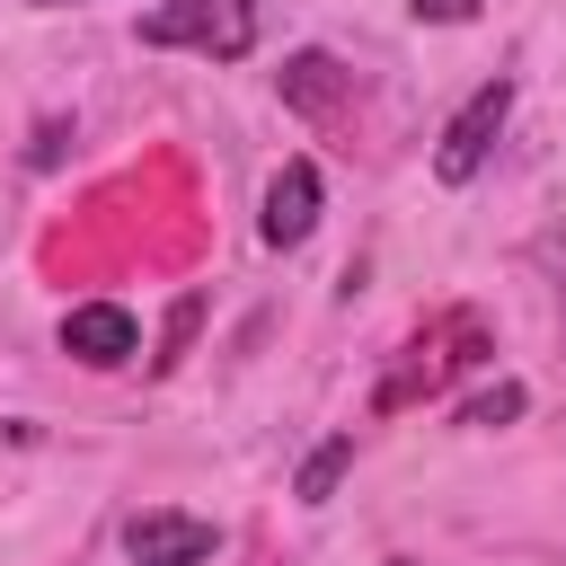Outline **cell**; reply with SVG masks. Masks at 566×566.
Segmentation results:
<instances>
[{
    "instance_id": "6da1fadb",
    "label": "cell",
    "mask_w": 566,
    "mask_h": 566,
    "mask_svg": "<svg viewBox=\"0 0 566 566\" xmlns=\"http://www.w3.org/2000/svg\"><path fill=\"white\" fill-rule=\"evenodd\" d=\"M142 44L203 53V62H248L256 53V0H159L142 18Z\"/></svg>"
},
{
    "instance_id": "7a4b0ae2",
    "label": "cell",
    "mask_w": 566,
    "mask_h": 566,
    "mask_svg": "<svg viewBox=\"0 0 566 566\" xmlns=\"http://www.w3.org/2000/svg\"><path fill=\"white\" fill-rule=\"evenodd\" d=\"M504 115H513V80H486L451 124H442V150H433V177L442 186H469L478 168H486V150H495V133H504Z\"/></svg>"
},
{
    "instance_id": "3957f363",
    "label": "cell",
    "mask_w": 566,
    "mask_h": 566,
    "mask_svg": "<svg viewBox=\"0 0 566 566\" xmlns=\"http://www.w3.org/2000/svg\"><path fill=\"white\" fill-rule=\"evenodd\" d=\"M212 548H221V531H212L203 513L150 504V513L124 522V557H133V566H212Z\"/></svg>"
},
{
    "instance_id": "277c9868",
    "label": "cell",
    "mask_w": 566,
    "mask_h": 566,
    "mask_svg": "<svg viewBox=\"0 0 566 566\" xmlns=\"http://www.w3.org/2000/svg\"><path fill=\"white\" fill-rule=\"evenodd\" d=\"M133 345H142V327H133V310H115V301H80V310L62 318V354L88 363V371L133 363Z\"/></svg>"
},
{
    "instance_id": "5b68a950",
    "label": "cell",
    "mask_w": 566,
    "mask_h": 566,
    "mask_svg": "<svg viewBox=\"0 0 566 566\" xmlns=\"http://www.w3.org/2000/svg\"><path fill=\"white\" fill-rule=\"evenodd\" d=\"M318 230V168L310 159H283V177L265 186V239L274 248H301Z\"/></svg>"
},
{
    "instance_id": "8992f818",
    "label": "cell",
    "mask_w": 566,
    "mask_h": 566,
    "mask_svg": "<svg viewBox=\"0 0 566 566\" xmlns=\"http://www.w3.org/2000/svg\"><path fill=\"white\" fill-rule=\"evenodd\" d=\"M274 88H283V106H292V115H336V106H345V88H354V71H345L336 53H292V62L274 71Z\"/></svg>"
},
{
    "instance_id": "52a82bcc",
    "label": "cell",
    "mask_w": 566,
    "mask_h": 566,
    "mask_svg": "<svg viewBox=\"0 0 566 566\" xmlns=\"http://www.w3.org/2000/svg\"><path fill=\"white\" fill-rule=\"evenodd\" d=\"M345 469H354V433H327V442H318V451L301 460V478H292V495H301V504H327Z\"/></svg>"
},
{
    "instance_id": "ba28073f",
    "label": "cell",
    "mask_w": 566,
    "mask_h": 566,
    "mask_svg": "<svg viewBox=\"0 0 566 566\" xmlns=\"http://www.w3.org/2000/svg\"><path fill=\"white\" fill-rule=\"evenodd\" d=\"M531 398H522V380H495V389H478L469 407H460V424H513Z\"/></svg>"
},
{
    "instance_id": "9c48e42d",
    "label": "cell",
    "mask_w": 566,
    "mask_h": 566,
    "mask_svg": "<svg viewBox=\"0 0 566 566\" xmlns=\"http://www.w3.org/2000/svg\"><path fill=\"white\" fill-rule=\"evenodd\" d=\"M195 318H203V301H195V292H186V301H177V310H168V336H159V354H150V363H159V371H177V354H186V345H195Z\"/></svg>"
},
{
    "instance_id": "30bf717a",
    "label": "cell",
    "mask_w": 566,
    "mask_h": 566,
    "mask_svg": "<svg viewBox=\"0 0 566 566\" xmlns=\"http://www.w3.org/2000/svg\"><path fill=\"white\" fill-rule=\"evenodd\" d=\"M407 9H416L424 27H469V18H478V0H407Z\"/></svg>"
},
{
    "instance_id": "8fae6325",
    "label": "cell",
    "mask_w": 566,
    "mask_h": 566,
    "mask_svg": "<svg viewBox=\"0 0 566 566\" xmlns=\"http://www.w3.org/2000/svg\"><path fill=\"white\" fill-rule=\"evenodd\" d=\"M531 256H539V265H548V274H557V301H566V230H548V239H539V248H531Z\"/></svg>"
},
{
    "instance_id": "7c38bea8",
    "label": "cell",
    "mask_w": 566,
    "mask_h": 566,
    "mask_svg": "<svg viewBox=\"0 0 566 566\" xmlns=\"http://www.w3.org/2000/svg\"><path fill=\"white\" fill-rule=\"evenodd\" d=\"M35 9H62V0H35Z\"/></svg>"
}]
</instances>
